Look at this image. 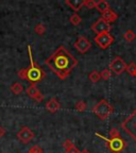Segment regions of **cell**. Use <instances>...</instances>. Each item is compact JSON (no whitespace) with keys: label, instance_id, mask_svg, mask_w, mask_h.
I'll list each match as a JSON object with an SVG mask.
<instances>
[{"label":"cell","instance_id":"1","mask_svg":"<svg viewBox=\"0 0 136 153\" xmlns=\"http://www.w3.org/2000/svg\"><path fill=\"white\" fill-rule=\"evenodd\" d=\"M45 63L61 80H65L78 65V60L64 46H60Z\"/></svg>","mask_w":136,"mask_h":153},{"label":"cell","instance_id":"2","mask_svg":"<svg viewBox=\"0 0 136 153\" xmlns=\"http://www.w3.org/2000/svg\"><path fill=\"white\" fill-rule=\"evenodd\" d=\"M28 53L29 57H30V65L26 68H22L20 69L17 74L20 79L22 80H28L32 84H35L36 82H39L46 76L45 70H43L39 65L33 60V56H32V50H31V46H28Z\"/></svg>","mask_w":136,"mask_h":153},{"label":"cell","instance_id":"3","mask_svg":"<svg viewBox=\"0 0 136 153\" xmlns=\"http://www.w3.org/2000/svg\"><path fill=\"white\" fill-rule=\"evenodd\" d=\"M96 136L100 137L101 139H103V140L106 143V146H108L109 150L112 153H120L127 148V143H126V140L122 139L120 136L106 138V137L103 136L102 134H100V133H96Z\"/></svg>","mask_w":136,"mask_h":153},{"label":"cell","instance_id":"4","mask_svg":"<svg viewBox=\"0 0 136 153\" xmlns=\"http://www.w3.org/2000/svg\"><path fill=\"white\" fill-rule=\"evenodd\" d=\"M114 112V108L106 99H102L93 108V113L101 120H105Z\"/></svg>","mask_w":136,"mask_h":153},{"label":"cell","instance_id":"5","mask_svg":"<svg viewBox=\"0 0 136 153\" xmlns=\"http://www.w3.org/2000/svg\"><path fill=\"white\" fill-rule=\"evenodd\" d=\"M121 128L136 143V108L133 111L131 115H129L124 119V121L121 123Z\"/></svg>","mask_w":136,"mask_h":153},{"label":"cell","instance_id":"6","mask_svg":"<svg viewBox=\"0 0 136 153\" xmlns=\"http://www.w3.org/2000/svg\"><path fill=\"white\" fill-rule=\"evenodd\" d=\"M109 67H110L111 71H113L115 74H118V76H119V74H121L124 70L127 69V64H126V62L123 61L122 57L115 56L112 62L110 63Z\"/></svg>","mask_w":136,"mask_h":153},{"label":"cell","instance_id":"7","mask_svg":"<svg viewBox=\"0 0 136 153\" xmlns=\"http://www.w3.org/2000/svg\"><path fill=\"white\" fill-rule=\"evenodd\" d=\"M111 28H112L111 25L109 24V22H105L104 19H102L101 17L96 22H94L91 27V29L97 34V35L102 34V33H110Z\"/></svg>","mask_w":136,"mask_h":153},{"label":"cell","instance_id":"8","mask_svg":"<svg viewBox=\"0 0 136 153\" xmlns=\"http://www.w3.org/2000/svg\"><path fill=\"white\" fill-rule=\"evenodd\" d=\"M95 43L101 48V49H106L113 43H114V37L110 33H102L99 34L95 37Z\"/></svg>","mask_w":136,"mask_h":153},{"label":"cell","instance_id":"9","mask_svg":"<svg viewBox=\"0 0 136 153\" xmlns=\"http://www.w3.org/2000/svg\"><path fill=\"white\" fill-rule=\"evenodd\" d=\"M74 47L77 49V51L80 53H86L91 49V42L85 37V36H80L74 44Z\"/></svg>","mask_w":136,"mask_h":153},{"label":"cell","instance_id":"10","mask_svg":"<svg viewBox=\"0 0 136 153\" xmlns=\"http://www.w3.org/2000/svg\"><path fill=\"white\" fill-rule=\"evenodd\" d=\"M17 138L22 143H29L34 138V133L28 127H22V130L17 133Z\"/></svg>","mask_w":136,"mask_h":153},{"label":"cell","instance_id":"11","mask_svg":"<svg viewBox=\"0 0 136 153\" xmlns=\"http://www.w3.org/2000/svg\"><path fill=\"white\" fill-rule=\"evenodd\" d=\"M27 94L30 98H32L33 100H35L36 102H42L44 100V96L43 94L39 91V89L37 88V86L35 84H31L27 88Z\"/></svg>","mask_w":136,"mask_h":153},{"label":"cell","instance_id":"12","mask_svg":"<svg viewBox=\"0 0 136 153\" xmlns=\"http://www.w3.org/2000/svg\"><path fill=\"white\" fill-rule=\"evenodd\" d=\"M46 108H47L48 112L55 113L61 108V104H60V102L57 101L56 98H51L50 100L47 102V104H46Z\"/></svg>","mask_w":136,"mask_h":153},{"label":"cell","instance_id":"13","mask_svg":"<svg viewBox=\"0 0 136 153\" xmlns=\"http://www.w3.org/2000/svg\"><path fill=\"white\" fill-rule=\"evenodd\" d=\"M101 18L104 19L105 22H109V24H111V22H114L115 20H117L118 18V14L117 13H115L113 10H108L106 12H104L102 14V16H101Z\"/></svg>","mask_w":136,"mask_h":153},{"label":"cell","instance_id":"14","mask_svg":"<svg viewBox=\"0 0 136 153\" xmlns=\"http://www.w3.org/2000/svg\"><path fill=\"white\" fill-rule=\"evenodd\" d=\"M68 7H70V9H72L74 12H78L82 9V7L84 5V1L83 0H66L65 1Z\"/></svg>","mask_w":136,"mask_h":153},{"label":"cell","instance_id":"15","mask_svg":"<svg viewBox=\"0 0 136 153\" xmlns=\"http://www.w3.org/2000/svg\"><path fill=\"white\" fill-rule=\"evenodd\" d=\"M96 9L98 10L101 14H103L104 12H106L108 10H110V4L108 1L105 0H100L98 2H96Z\"/></svg>","mask_w":136,"mask_h":153},{"label":"cell","instance_id":"16","mask_svg":"<svg viewBox=\"0 0 136 153\" xmlns=\"http://www.w3.org/2000/svg\"><path fill=\"white\" fill-rule=\"evenodd\" d=\"M10 89H11V91H12L14 95H20V94L24 91V87H22V84L18 83V82L13 83L12 85H11V87H10Z\"/></svg>","mask_w":136,"mask_h":153},{"label":"cell","instance_id":"17","mask_svg":"<svg viewBox=\"0 0 136 153\" xmlns=\"http://www.w3.org/2000/svg\"><path fill=\"white\" fill-rule=\"evenodd\" d=\"M69 22H70V24L74 25V26H79V25L81 24V22H82V18H81V16H80L79 14L74 13V14L70 16Z\"/></svg>","mask_w":136,"mask_h":153},{"label":"cell","instance_id":"18","mask_svg":"<svg viewBox=\"0 0 136 153\" xmlns=\"http://www.w3.org/2000/svg\"><path fill=\"white\" fill-rule=\"evenodd\" d=\"M123 38L127 42L131 43V42H133L134 39L136 38V34L134 33V31H132V30H127V31H126V33L123 34Z\"/></svg>","mask_w":136,"mask_h":153},{"label":"cell","instance_id":"19","mask_svg":"<svg viewBox=\"0 0 136 153\" xmlns=\"http://www.w3.org/2000/svg\"><path fill=\"white\" fill-rule=\"evenodd\" d=\"M88 78L93 83H96V82H98L99 80L101 79L100 72H98L97 70H93V71L88 74Z\"/></svg>","mask_w":136,"mask_h":153},{"label":"cell","instance_id":"20","mask_svg":"<svg viewBox=\"0 0 136 153\" xmlns=\"http://www.w3.org/2000/svg\"><path fill=\"white\" fill-rule=\"evenodd\" d=\"M74 108H76V110L78 111V112H84V111H86V108H87V105H86V103L84 102V101L80 100L76 103Z\"/></svg>","mask_w":136,"mask_h":153},{"label":"cell","instance_id":"21","mask_svg":"<svg viewBox=\"0 0 136 153\" xmlns=\"http://www.w3.org/2000/svg\"><path fill=\"white\" fill-rule=\"evenodd\" d=\"M34 32H35L36 34H38V35H43V34L46 32V27L42 24L36 25L35 28H34Z\"/></svg>","mask_w":136,"mask_h":153},{"label":"cell","instance_id":"22","mask_svg":"<svg viewBox=\"0 0 136 153\" xmlns=\"http://www.w3.org/2000/svg\"><path fill=\"white\" fill-rule=\"evenodd\" d=\"M128 74H131V76H135L136 72V64L135 63H130L129 65H127V69Z\"/></svg>","mask_w":136,"mask_h":153},{"label":"cell","instance_id":"23","mask_svg":"<svg viewBox=\"0 0 136 153\" xmlns=\"http://www.w3.org/2000/svg\"><path fill=\"white\" fill-rule=\"evenodd\" d=\"M100 76H101V79L103 80H109L111 78V76H112V74H111V70L108 69V68H105V69H103L102 71L100 72Z\"/></svg>","mask_w":136,"mask_h":153},{"label":"cell","instance_id":"24","mask_svg":"<svg viewBox=\"0 0 136 153\" xmlns=\"http://www.w3.org/2000/svg\"><path fill=\"white\" fill-rule=\"evenodd\" d=\"M63 147H64V149H65V152H67L68 150H70L71 148H74V145L70 139H66V140L64 141V143H63Z\"/></svg>","mask_w":136,"mask_h":153},{"label":"cell","instance_id":"25","mask_svg":"<svg viewBox=\"0 0 136 153\" xmlns=\"http://www.w3.org/2000/svg\"><path fill=\"white\" fill-rule=\"evenodd\" d=\"M84 5L89 10L96 9V1H94V0H85L84 1Z\"/></svg>","mask_w":136,"mask_h":153},{"label":"cell","instance_id":"26","mask_svg":"<svg viewBox=\"0 0 136 153\" xmlns=\"http://www.w3.org/2000/svg\"><path fill=\"white\" fill-rule=\"evenodd\" d=\"M28 153H43V150H42V148L39 146H33L30 148Z\"/></svg>","mask_w":136,"mask_h":153},{"label":"cell","instance_id":"27","mask_svg":"<svg viewBox=\"0 0 136 153\" xmlns=\"http://www.w3.org/2000/svg\"><path fill=\"white\" fill-rule=\"evenodd\" d=\"M120 136V133L119 131H118L116 128H113V129H111L110 131V137H118Z\"/></svg>","mask_w":136,"mask_h":153},{"label":"cell","instance_id":"28","mask_svg":"<svg viewBox=\"0 0 136 153\" xmlns=\"http://www.w3.org/2000/svg\"><path fill=\"white\" fill-rule=\"evenodd\" d=\"M80 152H81V151H80L79 149H78L76 146H74V148H71V149H70V150H68L66 153H80Z\"/></svg>","mask_w":136,"mask_h":153},{"label":"cell","instance_id":"29","mask_svg":"<svg viewBox=\"0 0 136 153\" xmlns=\"http://www.w3.org/2000/svg\"><path fill=\"white\" fill-rule=\"evenodd\" d=\"M5 135V129L3 127H0V138Z\"/></svg>","mask_w":136,"mask_h":153},{"label":"cell","instance_id":"30","mask_svg":"<svg viewBox=\"0 0 136 153\" xmlns=\"http://www.w3.org/2000/svg\"><path fill=\"white\" fill-rule=\"evenodd\" d=\"M80 153H91V152H89V151L87 150V149H84V150H82Z\"/></svg>","mask_w":136,"mask_h":153},{"label":"cell","instance_id":"31","mask_svg":"<svg viewBox=\"0 0 136 153\" xmlns=\"http://www.w3.org/2000/svg\"><path fill=\"white\" fill-rule=\"evenodd\" d=\"M135 76H136V72H135Z\"/></svg>","mask_w":136,"mask_h":153}]
</instances>
